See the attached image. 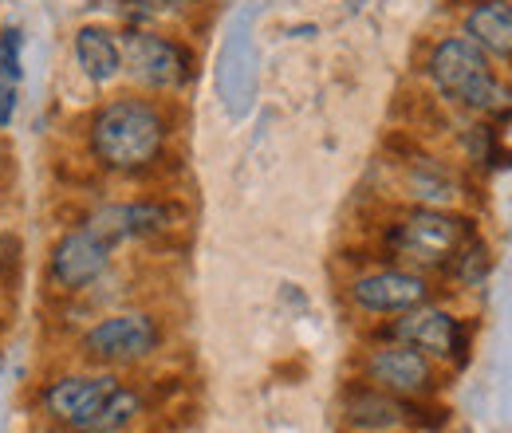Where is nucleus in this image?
Masks as SVG:
<instances>
[{
  "label": "nucleus",
  "mask_w": 512,
  "mask_h": 433,
  "mask_svg": "<svg viewBox=\"0 0 512 433\" xmlns=\"http://www.w3.org/2000/svg\"><path fill=\"white\" fill-rule=\"evenodd\" d=\"M138 394L111 374H67L44 390V410L75 433H119L138 414Z\"/></svg>",
  "instance_id": "obj_1"
},
{
  "label": "nucleus",
  "mask_w": 512,
  "mask_h": 433,
  "mask_svg": "<svg viewBox=\"0 0 512 433\" xmlns=\"http://www.w3.org/2000/svg\"><path fill=\"white\" fill-rule=\"evenodd\" d=\"M0 75L20 79V32L16 28H8L0 36Z\"/></svg>",
  "instance_id": "obj_17"
},
{
  "label": "nucleus",
  "mask_w": 512,
  "mask_h": 433,
  "mask_svg": "<svg viewBox=\"0 0 512 433\" xmlns=\"http://www.w3.org/2000/svg\"><path fill=\"white\" fill-rule=\"evenodd\" d=\"M193 0H127V8L134 16H146V20H162V16H178L186 12Z\"/></svg>",
  "instance_id": "obj_16"
},
{
  "label": "nucleus",
  "mask_w": 512,
  "mask_h": 433,
  "mask_svg": "<svg viewBox=\"0 0 512 433\" xmlns=\"http://www.w3.org/2000/svg\"><path fill=\"white\" fill-rule=\"evenodd\" d=\"M430 79L449 103H457L465 111H477L489 119H509L512 115V87L493 75L489 56L469 36H449L434 48Z\"/></svg>",
  "instance_id": "obj_2"
},
{
  "label": "nucleus",
  "mask_w": 512,
  "mask_h": 433,
  "mask_svg": "<svg viewBox=\"0 0 512 433\" xmlns=\"http://www.w3.org/2000/svg\"><path fill=\"white\" fill-rule=\"evenodd\" d=\"M119 52H123V67L142 87L174 91L193 75V56L182 44H174L166 36H154V32H142V28L123 32Z\"/></svg>",
  "instance_id": "obj_5"
},
{
  "label": "nucleus",
  "mask_w": 512,
  "mask_h": 433,
  "mask_svg": "<svg viewBox=\"0 0 512 433\" xmlns=\"http://www.w3.org/2000/svg\"><path fill=\"white\" fill-rule=\"evenodd\" d=\"M351 296L363 311H410L426 304L430 284L414 272H375V276L355 280Z\"/></svg>",
  "instance_id": "obj_11"
},
{
  "label": "nucleus",
  "mask_w": 512,
  "mask_h": 433,
  "mask_svg": "<svg viewBox=\"0 0 512 433\" xmlns=\"http://www.w3.org/2000/svg\"><path fill=\"white\" fill-rule=\"evenodd\" d=\"M390 248L414 268H453L461 248L473 241V221L446 209H418L390 229Z\"/></svg>",
  "instance_id": "obj_4"
},
{
  "label": "nucleus",
  "mask_w": 512,
  "mask_h": 433,
  "mask_svg": "<svg viewBox=\"0 0 512 433\" xmlns=\"http://www.w3.org/2000/svg\"><path fill=\"white\" fill-rule=\"evenodd\" d=\"M158 323L142 311H127V315H111L103 319L99 327L87 331L83 339V351L87 359L95 363H107V367H130V363H142L146 355L158 351Z\"/></svg>",
  "instance_id": "obj_6"
},
{
  "label": "nucleus",
  "mask_w": 512,
  "mask_h": 433,
  "mask_svg": "<svg viewBox=\"0 0 512 433\" xmlns=\"http://www.w3.org/2000/svg\"><path fill=\"white\" fill-rule=\"evenodd\" d=\"M75 60H79L83 75L91 83H111L123 71L119 40L107 28H99V24H87V28L75 32Z\"/></svg>",
  "instance_id": "obj_14"
},
{
  "label": "nucleus",
  "mask_w": 512,
  "mask_h": 433,
  "mask_svg": "<svg viewBox=\"0 0 512 433\" xmlns=\"http://www.w3.org/2000/svg\"><path fill=\"white\" fill-rule=\"evenodd\" d=\"M111 260V245L87 225V229H71L60 245L52 248V280L64 288H87L91 280L103 276Z\"/></svg>",
  "instance_id": "obj_9"
},
{
  "label": "nucleus",
  "mask_w": 512,
  "mask_h": 433,
  "mask_svg": "<svg viewBox=\"0 0 512 433\" xmlns=\"http://www.w3.org/2000/svg\"><path fill=\"white\" fill-rule=\"evenodd\" d=\"M394 335H398V343H410L438 359H461V351H465V335H461L457 319L438 308H422V304L402 311V319L394 323Z\"/></svg>",
  "instance_id": "obj_10"
},
{
  "label": "nucleus",
  "mask_w": 512,
  "mask_h": 433,
  "mask_svg": "<svg viewBox=\"0 0 512 433\" xmlns=\"http://www.w3.org/2000/svg\"><path fill=\"white\" fill-rule=\"evenodd\" d=\"M367 374L371 382L394 394V398H422L430 386H434V371H430V359L410 347V343H390L379 347L371 359H367Z\"/></svg>",
  "instance_id": "obj_8"
},
{
  "label": "nucleus",
  "mask_w": 512,
  "mask_h": 433,
  "mask_svg": "<svg viewBox=\"0 0 512 433\" xmlns=\"http://www.w3.org/2000/svg\"><path fill=\"white\" fill-rule=\"evenodd\" d=\"M347 422L355 430H390L402 422V402H394L386 390L355 386L347 394Z\"/></svg>",
  "instance_id": "obj_15"
},
{
  "label": "nucleus",
  "mask_w": 512,
  "mask_h": 433,
  "mask_svg": "<svg viewBox=\"0 0 512 433\" xmlns=\"http://www.w3.org/2000/svg\"><path fill=\"white\" fill-rule=\"evenodd\" d=\"M465 36L493 60H512V0H477L465 16Z\"/></svg>",
  "instance_id": "obj_12"
},
{
  "label": "nucleus",
  "mask_w": 512,
  "mask_h": 433,
  "mask_svg": "<svg viewBox=\"0 0 512 433\" xmlns=\"http://www.w3.org/2000/svg\"><path fill=\"white\" fill-rule=\"evenodd\" d=\"M0 162H4V154H0Z\"/></svg>",
  "instance_id": "obj_20"
},
{
  "label": "nucleus",
  "mask_w": 512,
  "mask_h": 433,
  "mask_svg": "<svg viewBox=\"0 0 512 433\" xmlns=\"http://www.w3.org/2000/svg\"><path fill=\"white\" fill-rule=\"evenodd\" d=\"M20 79H12V75H0V126H8L16 119V99H20V87H16Z\"/></svg>",
  "instance_id": "obj_18"
},
{
  "label": "nucleus",
  "mask_w": 512,
  "mask_h": 433,
  "mask_svg": "<svg viewBox=\"0 0 512 433\" xmlns=\"http://www.w3.org/2000/svg\"><path fill=\"white\" fill-rule=\"evenodd\" d=\"M107 245H119L130 237H154L170 225V213L162 205H111L87 221Z\"/></svg>",
  "instance_id": "obj_13"
},
{
  "label": "nucleus",
  "mask_w": 512,
  "mask_h": 433,
  "mask_svg": "<svg viewBox=\"0 0 512 433\" xmlns=\"http://www.w3.org/2000/svg\"><path fill=\"white\" fill-rule=\"evenodd\" d=\"M20 260V241L12 233H0V272H8Z\"/></svg>",
  "instance_id": "obj_19"
},
{
  "label": "nucleus",
  "mask_w": 512,
  "mask_h": 433,
  "mask_svg": "<svg viewBox=\"0 0 512 433\" xmlns=\"http://www.w3.org/2000/svg\"><path fill=\"white\" fill-rule=\"evenodd\" d=\"M162 142H166V119L146 99H115L91 123L95 158L119 174H134L158 162Z\"/></svg>",
  "instance_id": "obj_3"
},
{
  "label": "nucleus",
  "mask_w": 512,
  "mask_h": 433,
  "mask_svg": "<svg viewBox=\"0 0 512 433\" xmlns=\"http://www.w3.org/2000/svg\"><path fill=\"white\" fill-rule=\"evenodd\" d=\"M217 95H221V103L233 119L249 115V107H253L256 52L253 36H249V16H241L225 36V48H221V60H217Z\"/></svg>",
  "instance_id": "obj_7"
}]
</instances>
